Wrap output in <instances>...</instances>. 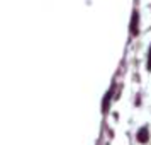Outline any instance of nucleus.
Returning a JSON list of instances; mask_svg holds the SVG:
<instances>
[{
	"mask_svg": "<svg viewBox=\"0 0 151 145\" xmlns=\"http://www.w3.org/2000/svg\"><path fill=\"white\" fill-rule=\"evenodd\" d=\"M137 140H139V142H143V144L148 140V128H146V126H143L141 130L137 131Z\"/></svg>",
	"mask_w": 151,
	"mask_h": 145,
	"instance_id": "1",
	"label": "nucleus"
},
{
	"mask_svg": "<svg viewBox=\"0 0 151 145\" xmlns=\"http://www.w3.org/2000/svg\"><path fill=\"white\" fill-rule=\"evenodd\" d=\"M150 68H151V55H150Z\"/></svg>",
	"mask_w": 151,
	"mask_h": 145,
	"instance_id": "2",
	"label": "nucleus"
}]
</instances>
